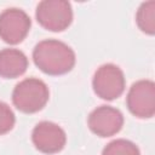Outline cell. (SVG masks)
<instances>
[{
    "mask_svg": "<svg viewBox=\"0 0 155 155\" xmlns=\"http://www.w3.org/2000/svg\"><path fill=\"white\" fill-rule=\"evenodd\" d=\"M35 65L48 75H62L75 65L74 51L63 41L47 39L40 41L33 51Z\"/></svg>",
    "mask_w": 155,
    "mask_h": 155,
    "instance_id": "1",
    "label": "cell"
},
{
    "mask_svg": "<svg viewBox=\"0 0 155 155\" xmlns=\"http://www.w3.org/2000/svg\"><path fill=\"white\" fill-rule=\"evenodd\" d=\"M47 85L36 78H28L18 82L12 92L15 107L23 113H36L41 110L48 101Z\"/></svg>",
    "mask_w": 155,
    "mask_h": 155,
    "instance_id": "2",
    "label": "cell"
},
{
    "mask_svg": "<svg viewBox=\"0 0 155 155\" xmlns=\"http://www.w3.org/2000/svg\"><path fill=\"white\" fill-rule=\"evenodd\" d=\"M41 27L51 31L67 29L73 21L71 5L65 0H44L39 2L35 12Z\"/></svg>",
    "mask_w": 155,
    "mask_h": 155,
    "instance_id": "3",
    "label": "cell"
},
{
    "mask_svg": "<svg viewBox=\"0 0 155 155\" xmlns=\"http://www.w3.org/2000/svg\"><path fill=\"white\" fill-rule=\"evenodd\" d=\"M94 93L102 99L113 101L120 97L125 91L124 71L115 64L107 63L101 65L92 80Z\"/></svg>",
    "mask_w": 155,
    "mask_h": 155,
    "instance_id": "4",
    "label": "cell"
},
{
    "mask_svg": "<svg viewBox=\"0 0 155 155\" xmlns=\"http://www.w3.org/2000/svg\"><path fill=\"white\" fill-rule=\"evenodd\" d=\"M128 110L137 117L148 119L155 114V84L150 80L134 82L126 98Z\"/></svg>",
    "mask_w": 155,
    "mask_h": 155,
    "instance_id": "5",
    "label": "cell"
},
{
    "mask_svg": "<svg viewBox=\"0 0 155 155\" xmlns=\"http://www.w3.org/2000/svg\"><path fill=\"white\" fill-rule=\"evenodd\" d=\"M31 22L21 8H6L0 13V38L11 45L19 44L29 33Z\"/></svg>",
    "mask_w": 155,
    "mask_h": 155,
    "instance_id": "6",
    "label": "cell"
},
{
    "mask_svg": "<svg viewBox=\"0 0 155 155\" xmlns=\"http://www.w3.org/2000/svg\"><path fill=\"white\" fill-rule=\"evenodd\" d=\"M31 140L38 150L45 154L61 151L67 142L65 132L61 126L51 121L39 122L31 133Z\"/></svg>",
    "mask_w": 155,
    "mask_h": 155,
    "instance_id": "7",
    "label": "cell"
},
{
    "mask_svg": "<svg viewBox=\"0 0 155 155\" xmlns=\"http://www.w3.org/2000/svg\"><path fill=\"white\" fill-rule=\"evenodd\" d=\"M90 130L99 137H110L116 134L124 125L122 113L110 105H101L88 115Z\"/></svg>",
    "mask_w": 155,
    "mask_h": 155,
    "instance_id": "8",
    "label": "cell"
},
{
    "mask_svg": "<svg viewBox=\"0 0 155 155\" xmlns=\"http://www.w3.org/2000/svg\"><path fill=\"white\" fill-rule=\"evenodd\" d=\"M28 68L27 56L17 48H4L0 51V76L15 79L25 73Z\"/></svg>",
    "mask_w": 155,
    "mask_h": 155,
    "instance_id": "9",
    "label": "cell"
},
{
    "mask_svg": "<svg viewBox=\"0 0 155 155\" xmlns=\"http://www.w3.org/2000/svg\"><path fill=\"white\" fill-rule=\"evenodd\" d=\"M136 22L139 29L149 35L155 33V1L143 2L136 15Z\"/></svg>",
    "mask_w": 155,
    "mask_h": 155,
    "instance_id": "10",
    "label": "cell"
},
{
    "mask_svg": "<svg viewBox=\"0 0 155 155\" xmlns=\"http://www.w3.org/2000/svg\"><path fill=\"white\" fill-rule=\"evenodd\" d=\"M102 155H140V153L133 142L120 138L107 144Z\"/></svg>",
    "mask_w": 155,
    "mask_h": 155,
    "instance_id": "11",
    "label": "cell"
},
{
    "mask_svg": "<svg viewBox=\"0 0 155 155\" xmlns=\"http://www.w3.org/2000/svg\"><path fill=\"white\" fill-rule=\"evenodd\" d=\"M15 114L4 102H0V136L10 132L15 125Z\"/></svg>",
    "mask_w": 155,
    "mask_h": 155,
    "instance_id": "12",
    "label": "cell"
}]
</instances>
